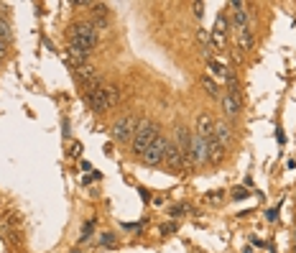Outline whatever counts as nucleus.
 <instances>
[{
    "mask_svg": "<svg viewBox=\"0 0 296 253\" xmlns=\"http://www.w3.org/2000/svg\"><path fill=\"white\" fill-rule=\"evenodd\" d=\"M158 133H161V131H158V125H156L153 120H148V118L138 120L136 136H133V141H131V151H133V156H141V159H143V154L148 151V146L153 143V138H156Z\"/></svg>",
    "mask_w": 296,
    "mask_h": 253,
    "instance_id": "obj_1",
    "label": "nucleus"
},
{
    "mask_svg": "<svg viewBox=\"0 0 296 253\" xmlns=\"http://www.w3.org/2000/svg\"><path fill=\"white\" fill-rule=\"evenodd\" d=\"M67 44H74L79 49H87L92 52L97 46V31L90 21H79V23H72L69 26V41Z\"/></svg>",
    "mask_w": 296,
    "mask_h": 253,
    "instance_id": "obj_2",
    "label": "nucleus"
},
{
    "mask_svg": "<svg viewBox=\"0 0 296 253\" xmlns=\"http://www.w3.org/2000/svg\"><path fill=\"white\" fill-rule=\"evenodd\" d=\"M74 79L79 82V87H82L84 95H87V92H95V90L102 87V74H100L95 67H90V64L77 67V69H74Z\"/></svg>",
    "mask_w": 296,
    "mask_h": 253,
    "instance_id": "obj_3",
    "label": "nucleus"
},
{
    "mask_svg": "<svg viewBox=\"0 0 296 253\" xmlns=\"http://www.w3.org/2000/svg\"><path fill=\"white\" fill-rule=\"evenodd\" d=\"M136 128H138V118H136V115H123V118H117L115 125H112V141H115V143H128V141H133Z\"/></svg>",
    "mask_w": 296,
    "mask_h": 253,
    "instance_id": "obj_4",
    "label": "nucleus"
},
{
    "mask_svg": "<svg viewBox=\"0 0 296 253\" xmlns=\"http://www.w3.org/2000/svg\"><path fill=\"white\" fill-rule=\"evenodd\" d=\"M166 146H168V138H166L163 133H158V136L153 138V143L148 146V151L143 154V164H146V166H158V164H163Z\"/></svg>",
    "mask_w": 296,
    "mask_h": 253,
    "instance_id": "obj_5",
    "label": "nucleus"
},
{
    "mask_svg": "<svg viewBox=\"0 0 296 253\" xmlns=\"http://www.w3.org/2000/svg\"><path fill=\"white\" fill-rule=\"evenodd\" d=\"M209 164V156H207V138L202 136H192V166H204Z\"/></svg>",
    "mask_w": 296,
    "mask_h": 253,
    "instance_id": "obj_6",
    "label": "nucleus"
},
{
    "mask_svg": "<svg viewBox=\"0 0 296 253\" xmlns=\"http://www.w3.org/2000/svg\"><path fill=\"white\" fill-rule=\"evenodd\" d=\"M163 161L168 164V169H174V172H182V169H187V161H184V156H182V151H179V146H176L174 141H168L166 154H163Z\"/></svg>",
    "mask_w": 296,
    "mask_h": 253,
    "instance_id": "obj_7",
    "label": "nucleus"
},
{
    "mask_svg": "<svg viewBox=\"0 0 296 253\" xmlns=\"http://www.w3.org/2000/svg\"><path fill=\"white\" fill-rule=\"evenodd\" d=\"M230 8H232V18H230L232 28H235V31L248 28V6L240 3V0H232V3L227 6V11H230Z\"/></svg>",
    "mask_w": 296,
    "mask_h": 253,
    "instance_id": "obj_8",
    "label": "nucleus"
},
{
    "mask_svg": "<svg viewBox=\"0 0 296 253\" xmlns=\"http://www.w3.org/2000/svg\"><path fill=\"white\" fill-rule=\"evenodd\" d=\"M84 103H87L95 113H105V110L110 108L107 95H105V84H102L100 90H95V92H87V95H84Z\"/></svg>",
    "mask_w": 296,
    "mask_h": 253,
    "instance_id": "obj_9",
    "label": "nucleus"
},
{
    "mask_svg": "<svg viewBox=\"0 0 296 253\" xmlns=\"http://www.w3.org/2000/svg\"><path fill=\"white\" fill-rule=\"evenodd\" d=\"M207 156H209V164H222L227 156V146H222L215 136H209L207 138Z\"/></svg>",
    "mask_w": 296,
    "mask_h": 253,
    "instance_id": "obj_10",
    "label": "nucleus"
},
{
    "mask_svg": "<svg viewBox=\"0 0 296 253\" xmlns=\"http://www.w3.org/2000/svg\"><path fill=\"white\" fill-rule=\"evenodd\" d=\"M220 103H222V113H225L227 118H238V115H240V110H243L240 97H238V95H232V92H225V95L220 97Z\"/></svg>",
    "mask_w": 296,
    "mask_h": 253,
    "instance_id": "obj_11",
    "label": "nucleus"
},
{
    "mask_svg": "<svg viewBox=\"0 0 296 253\" xmlns=\"http://www.w3.org/2000/svg\"><path fill=\"white\" fill-rule=\"evenodd\" d=\"M90 54H92V52H87V49H79V46H74V44H67V59H69V64H72L74 69L87 64Z\"/></svg>",
    "mask_w": 296,
    "mask_h": 253,
    "instance_id": "obj_12",
    "label": "nucleus"
},
{
    "mask_svg": "<svg viewBox=\"0 0 296 253\" xmlns=\"http://www.w3.org/2000/svg\"><path fill=\"white\" fill-rule=\"evenodd\" d=\"M212 133H215V118L209 115V113H199L197 115V136L209 138Z\"/></svg>",
    "mask_w": 296,
    "mask_h": 253,
    "instance_id": "obj_13",
    "label": "nucleus"
},
{
    "mask_svg": "<svg viewBox=\"0 0 296 253\" xmlns=\"http://www.w3.org/2000/svg\"><path fill=\"white\" fill-rule=\"evenodd\" d=\"M199 82H202V90H204L209 97H212V100H220V97H222V95H220V84H217V79H215V77H209V72H207V74H202V79H199Z\"/></svg>",
    "mask_w": 296,
    "mask_h": 253,
    "instance_id": "obj_14",
    "label": "nucleus"
},
{
    "mask_svg": "<svg viewBox=\"0 0 296 253\" xmlns=\"http://www.w3.org/2000/svg\"><path fill=\"white\" fill-rule=\"evenodd\" d=\"M253 33H250V28H243V31H238V52L240 54H250L253 52Z\"/></svg>",
    "mask_w": 296,
    "mask_h": 253,
    "instance_id": "obj_15",
    "label": "nucleus"
},
{
    "mask_svg": "<svg viewBox=\"0 0 296 253\" xmlns=\"http://www.w3.org/2000/svg\"><path fill=\"white\" fill-rule=\"evenodd\" d=\"M222 146H227L230 143V138H232V131H230V125L225 123V120H220V123H215V133H212Z\"/></svg>",
    "mask_w": 296,
    "mask_h": 253,
    "instance_id": "obj_16",
    "label": "nucleus"
},
{
    "mask_svg": "<svg viewBox=\"0 0 296 253\" xmlns=\"http://www.w3.org/2000/svg\"><path fill=\"white\" fill-rule=\"evenodd\" d=\"M105 95H107L110 108H115V105L123 100V92H120V87H115V84H105Z\"/></svg>",
    "mask_w": 296,
    "mask_h": 253,
    "instance_id": "obj_17",
    "label": "nucleus"
},
{
    "mask_svg": "<svg viewBox=\"0 0 296 253\" xmlns=\"http://www.w3.org/2000/svg\"><path fill=\"white\" fill-rule=\"evenodd\" d=\"M209 77H227V67L222 64V62H217V59H212L209 62Z\"/></svg>",
    "mask_w": 296,
    "mask_h": 253,
    "instance_id": "obj_18",
    "label": "nucleus"
},
{
    "mask_svg": "<svg viewBox=\"0 0 296 253\" xmlns=\"http://www.w3.org/2000/svg\"><path fill=\"white\" fill-rule=\"evenodd\" d=\"M197 41H199V46H212V44H209V31L207 28H197Z\"/></svg>",
    "mask_w": 296,
    "mask_h": 253,
    "instance_id": "obj_19",
    "label": "nucleus"
},
{
    "mask_svg": "<svg viewBox=\"0 0 296 253\" xmlns=\"http://www.w3.org/2000/svg\"><path fill=\"white\" fill-rule=\"evenodd\" d=\"M187 210H189V205H174L171 210H168V215H171V218H182Z\"/></svg>",
    "mask_w": 296,
    "mask_h": 253,
    "instance_id": "obj_20",
    "label": "nucleus"
},
{
    "mask_svg": "<svg viewBox=\"0 0 296 253\" xmlns=\"http://www.w3.org/2000/svg\"><path fill=\"white\" fill-rule=\"evenodd\" d=\"M18 225H21V215L18 213H11L8 220H6V228H18Z\"/></svg>",
    "mask_w": 296,
    "mask_h": 253,
    "instance_id": "obj_21",
    "label": "nucleus"
},
{
    "mask_svg": "<svg viewBox=\"0 0 296 253\" xmlns=\"http://www.w3.org/2000/svg\"><path fill=\"white\" fill-rule=\"evenodd\" d=\"M79 154H82V143H77V141H74V143H72V148H69V156H72V159H79Z\"/></svg>",
    "mask_w": 296,
    "mask_h": 253,
    "instance_id": "obj_22",
    "label": "nucleus"
},
{
    "mask_svg": "<svg viewBox=\"0 0 296 253\" xmlns=\"http://www.w3.org/2000/svg\"><path fill=\"white\" fill-rule=\"evenodd\" d=\"M245 197H248V189H245V187L232 189V199H245Z\"/></svg>",
    "mask_w": 296,
    "mask_h": 253,
    "instance_id": "obj_23",
    "label": "nucleus"
},
{
    "mask_svg": "<svg viewBox=\"0 0 296 253\" xmlns=\"http://www.w3.org/2000/svg\"><path fill=\"white\" fill-rule=\"evenodd\" d=\"M207 202L220 205V202H222V192H212V194H207Z\"/></svg>",
    "mask_w": 296,
    "mask_h": 253,
    "instance_id": "obj_24",
    "label": "nucleus"
},
{
    "mask_svg": "<svg viewBox=\"0 0 296 253\" xmlns=\"http://www.w3.org/2000/svg\"><path fill=\"white\" fill-rule=\"evenodd\" d=\"M192 11H194V16H197V18H202V16H204V3H194V6H192Z\"/></svg>",
    "mask_w": 296,
    "mask_h": 253,
    "instance_id": "obj_25",
    "label": "nucleus"
},
{
    "mask_svg": "<svg viewBox=\"0 0 296 253\" xmlns=\"http://www.w3.org/2000/svg\"><path fill=\"white\" fill-rule=\"evenodd\" d=\"M174 230H176V225H163V228H161V233H163V235H168V233H174Z\"/></svg>",
    "mask_w": 296,
    "mask_h": 253,
    "instance_id": "obj_26",
    "label": "nucleus"
},
{
    "mask_svg": "<svg viewBox=\"0 0 296 253\" xmlns=\"http://www.w3.org/2000/svg\"><path fill=\"white\" fill-rule=\"evenodd\" d=\"M102 243H105V245H112V243H115V238H112V235H110V233H107V235H105V238H102Z\"/></svg>",
    "mask_w": 296,
    "mask_h": 253,
    "instance_id": "obj_27",
    "label": "nucleus"
},
{
    "mask_svg": "<svg viewBox=\"0 0 296 253\" xmlns=\"http://www.w3.org/2000/svg\"><path fill=\"white\" fill-rule=\"evenodd\" d=\"M69 253H79V250H69Z\"/></svg>",
    "mask_w": 296,
    "mask_h": 253,
    "instance_id": "obj_28",
    "label": "nucleus"
}]
</instances>
